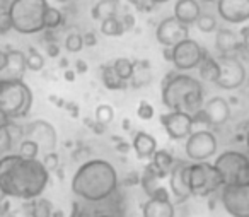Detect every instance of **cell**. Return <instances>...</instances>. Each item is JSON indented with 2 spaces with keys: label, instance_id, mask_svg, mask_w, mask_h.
I'll use <instances>...</instances> for the list:
<instances>
[{
  "label": "cell",
  "instance_id": "obj_24",
  "mask_svg": "<svg viewBox=\"0 0 249 217\" xmlns=\"http://www.w3.org/2000/svg\"><path fill=\"white\" fill-rule=\"evenodd\" d=\"M198 70H200L201 79L208 80V82H215L218 77V63L207 50H203V57H201L200 63H198Z\"/></svg>",
  "mask_w": 249,
  "mask_h": 217
},
{
  "label": "cell",
  "instance_id": "obj_35",
  "mask_svg": "<svg viewBox=\"0 0 249 217\" xmlns=\"http://www.w3.org/2000/svg\"><path fill=\"white\" fill-rule=\"evenodd\" d=\"M113 118H114V111L109 104H99V106L96 108V121L99 125L104 127V125L111 123Z\"/></svg>",
  "mask_w": 249,
  "mask_h": 217
},
{
  "label": "cell",
  "instance_id": "obj_21",
  "mask_svg": "<svg viewBox=\"0 0 249 217\" xmlns=\"http://www.w3.org/2000/svg\"><path fill=\"white\" fill-rule=\"evenodd\" d=\"M133 149L139 159H150L157 151V140L147 132H137L133 137Z\"/></svg>",
  "mask_w": 249,
  "mask_h": 217
},
{
  "label": "cell",
  "instance_id": "obj_33",
  "mask_svg": "<svg viewBox=\"0 0 249 217\" xmlns=\"http://www.w3.org/2000/svg\"><path fill=\"white\" fill-rule=\"evenodd\" d=\"M45 67V59L36 48L28 50V57H26V69L33 70V72H39Z\"/></svg>",
  "mask_w": 249,
  "mask_h": 217
},
{
  "label": "cell",
  "instance_id": "obj_46",
  "mask_svg": "<svg viewBox=\"0 0 249 217\" xmlns=\"http://www.w3.org/2000/svg\"><path fill=\"white\" fill-rule=\"evenodd\" d=\"M7 67V52L0 50V72H4Z\"/></svg>",
  "mask_w": 249,
  "mask_h": 217
},
{
  "label": "cell",
  "instance_id": "obj_56",
  "mask_svg": "<svg viewBox=\"0 0 249 217\" xmlns=\"http://www.w3.org/2000/svg\"><path fill=\"white\" fill-rule=\"evenodd\" d=\"M123 128H124V130H128V128H130V121L128 120L123 121Z\"/></svg>",
  "mask_w": 249,
  "mask_h": 217
},
{
  "label": "cell",
  "instance_id": "obj_42",
  "mask_svg": "<svg viewBox=\"0 0 249 217\" xmlns=\"http://www.w3.org/2000/svg\"><path fill=\"white\" fill-rule=\"evenodd\" d=\"M126 2H130V4L139 9V11H150V9L154 7L149 0H126Z\"/></svg>",
  "mask_w": 249,
  "mask_h": 217
},
{
  "label": "cell",
  "instance_id": "obj_54",
  "mask_svg": "<svg viewBox=\"0 0 249 217\" xmlns=\"http://www.w3.org/2000/svg\"><path fill=\"white\" fill-rule=\"evenodd\" d=\"M5 198H7V197H5V193H4V192H2V188H0V203L4 202V200H5Z\"/></svg>",
  "mask_w": 249,
  "mask_h": 217
},
{
  "label": "cell",
  "instance_id": "obj_50",
  "mask_svg": "<svg viewBox=\"0 0 249 217\" xmlns=\"http://www.w3.org/2000/svg\"><path fill=\"white\" fill-rule=\"evenodd\" d=\"M162 55H164V59H166L167 62H171V60H173V50H171V48H164Z\"/></svg>",
  "mask_w": 249,
  "mask_h": 217
},
{
  "label": "cell",
  "instance_id": "obj_17",
  "mask_svg": "<svg viewBox=\"0 0 249 217\" xmlns=\"http://www.w3.org/2000/svg\"><path fill=\"white\" fill-rule=\"evenodd\" d=\"M217 11L225 22L242 24L249 19V0H217Z\"/></svg>",
  "mask_w": 249,
  "mask_h": 217
},
{
  "label": "cell",
  "instance_id": "obj_27",
  "mask_svg": "<svg viewBox=\"0 0 249 217\" xmlns=\"http://www.w3.org/2000/svg\"><path fill=\"white\" fill-rule=\"evenodd\" d=\"M132 86L142 87L150 82V67L149 63L143 62H133V74H132Z\"/></svg>",
  "mask_w": 249,
  "mask_h": 217
},
{
  "label": "cell",
  "instance_id": "obj_6",
  "mask_svg": "<svg viewBox=\"0 0 249 217\" xmlns=\"http://www.w3.org/2000/svg\"><path fill=\"white\" fill-rule=\"evenodd\" d=\"M213 168L218 171L224 185H249V159L244 152H222L215 159Z\"/></svg>",
  "mask_w": 249,
  "mask_h": 217
},
{
  "label": "cell",
  "instance_id": "obj_20",
  "mask_svg": "<svg viewBox=\"0 0 249 217\" xmlns=\"http://www.w3.org/2000/svg\"><path fill=\"white\" fill-rule=\"evenodd\" d=\"M143 217H174V203L171 200L149 198L142 205Z\"/></svg>",
  "mask_w": 249,
  "mask_h": 217
},
{
  "label": "cell",
  "instance_id": "obj_15",
  "mask_svg": "<svg viewBox=\"0 0 249 217\" xmlns=\"http://www.w3.org/2000/svg\"><path fill=\"white\" fill-rule=\"evenodd\" d=\"M160 123L166 128L167 135L173 140H181L188 138V135L193 132V118L191 115L183 113V111H169V113L160 117Z\"/></svg>",
  "mask_w": 249,
  "mask_h": 217
},
{
  "label": "cell",
  "instance_id": "obj_29",
  "mask_svg": "<svg viewBox=\"0 0 249 217\" xmlns=\"http://www.w3.org/2000/svg\"><path fill=\"white\" fill-rule=\"evenodd\" d=\"M111 67H113L114 74H116L123 82H130L132 74H133V62L132 60L130 59H116L113 63H111Z\"/></svg>",
  "mask_w": 249,
  "mask_h": 217
},
{
  "label": "cell",
  "instance_id": "obj_13",
  "mask_svg": "<svg viewBox=\"0 0 249 217\" xmlns=\"http://www.w3.org/2000/svg\"><path fill=\"white\" fill-rule=\"evenodd\" d=\"M231 117V108H229L227 99L220 96H215L212 99H208L207 103H203L201 110L198 113H195L193 117V123L196 121H203L207 125H213V127H220Z\"/></svg>",
  "mask_w": 249,
  "mask_h": 217
},
{
  "label": "cell",
  "instance_id": "obj_48",
  "mask_svg": "<svg viewBox=\"0 0 249 217\" xmlns=\"http://www.w3.org/2000/svg\"><path fill=\"white\" fill-rule=\"evenodd\" d=\"M77 72H80V74H84V72H87V63L84 62V60H77Z\"/></svg>",
  "mask_w": 249,
  "mask_h": 217
},
{
  "label": "cell",
  "instance_id": "obj_9",
  "mask_svg": "<svg viewBox=\"0 0 249 217\" xmlns=\"http://www.w3.org/2000/svg\"><path fill=\"white\" fill-rule=\"evenodd\" d=\"M22 135L26 140L35 142L43 154L55 152L56 144H58V135H56L55 127L46 120H35L28 123L22 128Z\"/></svg>",
  "mask_w": 249,
  "mask_h": 217
},
{
  "label": "cell",
  "instance_id": "obj_37",
  "mask_svg": "<svg viewBox=\"0 0 249 217\" xmlns=\"http://www.w3.org/2000/svg\"><path fill=\"white\" fill-rule=\"evenodd\" d=\"M65 46H67V50H69V52H72V53L80 52V50L84 48L82 35H79V33H70V35L67 36Z\"/></svg>",
  "mask_w": 249,
  "mask_h": 217
},
{
  "label": "cell",
  "instance_id": "obj_40",
  "mask_svg": "<svg viewBox=\"0 0 249 217\" xmlns=\"http://www.w3.org/2000/svg\"><path fill=\"white\" fill-rule=\"evenodd\" d=\"M92 216H94L92 210L87 209L84 203H80V202L73 203V210H72V214H70V217H92Z\"/></svg>",
  "mask_w": 249,
  "mask_h": 217
},
{
  "label": "cell",
  "instance_id": "obj_3",
  "mask_svg": "<svg viewBox=\"0 0 249 217\" xmlns=\"http://www.w3.org/2000/svg\"><path fill=\"white\" fill-rule=\"evenodd\" d=\"M162 103L171 111H183L193 117L203 106V87L188 74L169 72L162 80Z\"/></svg>",
  "mask_w": 249,
  "mask_h": 217
},
{
  "label": "cell",
  "instance_id": "obj_16",
  "mask_svg": "<svg viewBox=\"0 0 249 217\" xmlns=\"http://www.w3.org/2000/svg\"><path fill=\"white\" fill-rule=\"evenodd\" d=\"M156 38L164 48H173L174 45L188 38V26L181 24L178 19L166 18L156 29Z\"/></svg>",
  "mask_w": 249,
  "mask_h": 217
},
{
  "label": "cell",
  "instance_id": "obj_14",
  "mask_svg": "<svg viewBox=\"0 0 249 217\" xmlns=\"http://www.w3.org/2000/svg\"><path fill=\"white\" fill-rule=\"evenodd\" d=\"M190 168L191 162H184V161H178L173 164L169 171V188L173 197L176 198V203H183L186 202L191 197V190H190Z\"/></svg>",
  "mask_w": 249,
  "mask_h": 217
},
{
  "label": "cell",
  "instance_id": "obj_5",
  "mask_svg": "<svg viewBox=\"0 0 249 217\" xmlns=\"http://www.w3.org/2000/svg\"><path fill=\"white\" fill-rule=\"evenodd\" d=\"M48 7V0H12L7 9L12 29L21 35H35L43 31V18Z\"/></svg>",
  "mask_w": 249,
  "mask_h": 217
},
{
  "label": "cell",
  "instance_id": "obj_19",
  "mask_svg": "<svg viewBox=\"0 0 249 217\" xmlns=\"http://www.w3.org/2000/svg\"><path fill=\"white\" fill-rule=\"evenodd\" d=\"M201 14V9L200 4H198L196 0H178L176 5H174V19L181 22L184 26H190L195 24L196 19L200 18Z\"/></svg>",
  "mask_w": 249,
  "mask_h": 217
},
{
  "label": "cell",
  "instance_id": "obj_18",
  "mask_svg": "<svg viewBox=\"0 0 249 217\" xmlns=\"http://www.w3.org/2000/svg\"><path fill=\"white\" fill-rule=\"evenodd\" d=\"M215 45H217V50L220 53V57H237L248 55V45L242 43L239 39V36L235 35L231 29H220L217 33V39H215Z\"/></svg>",
  "mask_w": 249,
  "mask_h": 217
},
{
  "label": "cell",
  "instance_id": "obj_58",
  "mask_svg": "<svg viewBox=\"0 0 249 217\" xmlns=\"http://www.w3.org/2000/svg\"><path fill=\"white\" fill-rule=\"evenodd\" d=\"M205 2H217V0H205Z\"/></svg>",
  "mask_w": 249,
  "mask_h": 217
},
{
  "label": "cell",
  "instance_id": "obj_31",
  "mask_svg": "<svg viewBox=\"0 0 249 217\" xmlns=\"http://www.w3.org/2000/svg\"><path fill=\"white\" fill-rule=\"evenodd\" d=\"M63 24V14L62 11H58V9L55 7H48L45 12V18H43V26H45V29H56L60 28V26Z\"/></svg>",
  "mask_w": 249,
  "mask_h": 217
},
{
  "label": "cell",
  "instance_id": "obj_2",
  "mask_svg": "<svg viewBox=\"0 0 249 217\" xmlns=\"http://www.w3.org/2000/svg\"><path fill=\"white\" fill-rule=\"evenodd\" d=\"M118 188V175L111 162L104 159L86 161L72 178V192L80 200L99 203L111 198Z\"/></svg>",
  "mask_w": 249,
  "mask_h": 217
},
{
  "label": "cell",
  "instance_id": "obj_45",
  "mask_svg": "<svg viewBox=\"0 0 249 217\" xmlns=\"http://www.w3.org/2000/svg\"><path fill=\"white\" fill-rule=\"evenodd\" d=\"M46 52H48L50 57H58V53H60L58 43H50V45L46 46Z\"/></svg>",
  "mask_w": 249,
  "mask_h": 217
},
{
  "label": "cell",
  "instance_id": "obj_53",
  "mask_svg": "<svg viewBox=\"0 0 249 217\" xmlns=\"http://www.w3.org/2000/svg\"><path fill=\"white\" fill-rule=\"evenodd\" d=\"M152 5H157V4H164V2H169V0H149Z\"/></svg>",
  "mask_w": 249,
  "mask_h": 217
},
{
  "label": "cell",
  "instance_id": "obj_32",
  "mask_svg": "<svg viewBox=\"0 0 249 217\" xmlns=\"http://www.w3.org/2000/svg\"><path fill=\"white\" fill-rule=\"evenodd\" d=\"M101 33L106 36H121L124 31L120 19L116 16H113V18H107L104 21H101Z\"/></svg>",
  "mask_w": 249,
  "mask_h": 217
},
{
  "label": "cell",
  "instance_id": "obj_23",
  "mask_svg": "<svg viewBox=\"0 0 249 217\" xmlns=\"http://www.w3.org/2000/svg\"><path fill=\"white\" fill-rule=\"evenodd\" d=\"M174 162L176 161H174V158H173L171 152L156 151L152 156V162H150V164H152V168L156 169L157 176L162 179V178H167V175H169V171H171V168H173Z\"/></svg>",
  "mask_w": 249,
  "mask_h": 217
},
{
  "label": "cell",
  "instance_id": "obj_43",
  "mask_svg": "<svg viewBox=\"0 0 249 217\" xmlns=\"http://www.w3.org/2000/svg\"><path fill=\"white\" fill-rule=\"evenodd\" d=\"M121 26H123V31H130V29L133 28V24H135V19H133L132 14H124L123 18L120 19Z\"/></svg>",
  "mask_w": 249,
  "mask_h": 217
},
{
  "label": "cell",
  "instance_id": "obj_36",
  "mask_svg": "<svg viewBox=\"0 0 249 217\" xmlns=\"http://www.w3.org/2000/svg\"><path fill=\"white\" fill-rule=\"evenodd\" d=\"M195 24L198 26V29H200L201 33H212L217 29V21H215L213 16H210V14H200V18L196 19Z\"/></svg>",
  "mask_w": 249,
  "mask_h": 217
},
{
  "label": "cell",
  "instance_id": "obj_44",
  "mask_svg": "<svg viewBox=\"0 0 249 217\" xmlns=\"http://www.w3.org/2000/svg\"><path fill=\"white\" fill-rule=\"evenodd\" d=\"M82 43L86 46H94V45H96V36H94V33H86V35L82 36Z\"/></svg>",
  "mask_w": 249,
  "mask_h": 217
},
{
  "label": "cell",
  "instance_id": "obj_51",
  "mask_svg": "<svg viewBox=\"0 0 249 217\" xmlns=\"http://www.w3.org/2000/svg\"><path fill=\"white\" fill-rule=\"evenodd\" d=\"M11 4H12V0H0V11H7Z\"/></svg>",
  "mask_w": 249,
  "mask_h": 217
},
{
  "label": "cell",
  "instance_id": "obj_30",
  "mask_svg": "<svg viewBox=\"0 0 249 217\" xmlns=\"http://www.w3.org/2000/svg\"><path fill=\"white\" fill-rule=\"evenodd\" d=\"M12 149H14V144H12L11 134H9L7 120L0 118V159L4 158V156H7Z\"/></svg>",
  "mask_w": 249,
  "mask_h": 217
},
{
  "label": "cell",
  "instance_id": "obj_10",
  "mask_svg": "<svg viewBox=\"0 0 249 217\" xmlns=\"http://www.w3.org/2000/svg\"><path fill=\"white\" fill-rule=\"evenodd\" d=\"M217 152V138L210 130H196L188 135L186 156L195 162H203Z\"/></svg>",
  "mask_w": 249,
  "mask_h": 217
},
{
  "label": "cell",
  "instance_id": "obj_55",
  "mask_svg": "<svg viewBox=\"0 0 249 217\" xmlns=\"http://www.w3.org/2000/svg\"><path fill=\"white\" fill-rule=\"evenodd\" d=\"M92 217H113L111 214H94Z\"/></svg>",
  "mask_w": 249,
  "mask_h": 217
},
{
  "label": "cell",
  "instance_id": "obj_25",
  "mask_svg": "<svg viewBox=\"0 0 249 217\" xmlns=\"http://www.w3.org/2000/svg\"><path fill=\"white\" fill-rule=\"evenodd\" d=\"M26 209H28L29 217H52L53 210H55L52 202L46 198H41V197H38L35 200H28Z\"/></svg>",
  "mask_w": 249,
  "mask_h": 217
},
{
  "label": "cell",
  "instance_id": "obj_49",
  "mask_svg": "<svg viewBox=\"0 0 249 217\" xmlns=\"http://www.w3.org/2000/svg\"><path fill=\"white\" fill-rule=\"evenodd\" d=\"M114 140H118V149H120V151H121V152H128L130 145H128V144H126V142L120 140V138H114Z\"/></svg>",
  "mask_w": 249,
  "mask_h": 217
},
{
  "label": "cell",
  "instance_id": "obj_47",
  "mask_svg": "<svg viewBox=\"0 0 249 217\" xmlns=\"http://www.w3.org/2000/svg\"><path fill=\"white\" fill-rule=\"evenodd\" d=\"M140 181V178H139V175H130L128 178H124V185H137V183Z\"/></svg>",
  "mask_w": 249,
  "mask_h": 217
},
{
  "label": "cell",
  "instance_id": "obj_39",
  "mask_svg": "<svg viewBox=\"0 0 249 217\" xmlns=\"http://www.w3.org/2000/svg\"><path fill=\"white\" fill-rule=\"evenodd\" d=\"M137 115H139L142 120H150L154 117V106L149 101H140L139 108H137Z\"/></svg>",
  "mask_w": 249,
  "mask_h": 217
},
{
  "label": "cell",
  "instance_id": "obj_28",
  "mask_svg": "<svg viewBox=\"0 0 249 217\" xmlns=\"http://www.w3.org/2000/svg\"><path fill=\"white\" fill-rule=\"evenodd\" d=\"M101 79H103L104 86L111 91H120L128 86V82H123V80L114 74V70L111 65H103V69H101Z\"/></svg>",
  "mask_w": 249,
  "mask_h": 217
},
{
  "label": "cell",
  "instance_id": "obj_22",
  "mask_svg": "<svg viewBox=\"0 0 249 217\" xmlns=\"http://www.w3.org/2000/svg\"><path fill=\"white\" fill-rule=\"evenodd\" d=\"M26 70V57L19 50H7V67L5 72L9 74L7 79H22Z\"/></svg>",
  "mask_w": 249,
  "mask_h": 217
},
{
  "label": "cell",
  "instance_id": "obj_7",
  "mask_svg": "<svg viewBox=\"0 0 249 217\" xmlns=\"http://www.w3.org/2000/svg\"><path fill=\"white\" fill-rule=\"evenodd\" d=\"M224 186L218 171L213 164L203 162H191L190 168V190L191 197H208Z\"/></svg>",
  "mask_w": 249,
  "mask_h": 217
},
{
  "label": "cell",
  "instance_id": "obj_4",
  "mask_svg": "<svg viewBox=\"0 0 249 217\" xmlns=\"http://www.w3.org/2000/svg\"><path fill=\"white\" fill-rule=\"evenodd\" d=\"M33 93L22 79H0V118L18 120L29 113Z\"/></svg>",
  "mask_w": 249,
  "mask_h": 217
},
{
  "label": "cell",
  "instance_id": "obj_38",
  "mask_svg": "<svg viewBox=\"0 0 249 217\" xmlns=\"http://www.w3.org/2000/svg\"><path fill=\"white\" fill-rule=\"evenodd\" d=\"M58 154H55V152H48V154H45V158H43L41 164L45 166L46 171H55V169H58Z\"/></svg>",
  "mask_w": 249,
  "mask_h": 217
},
{
  "label": "cell",
  "instance_id": "obj_1",
  "mask_svg": "<svg viewBox=\"0 0 249 217\" xmlns=\"http://www.w3.org/2000/svg\"><path fill=\"white\" fill-rule=\"evenodd\" d=\"M50 181V173L38 159L7 154L0 159V188L5 197L35 200L41 197Z\"/></svg>",
  "mask_w": 249,
  "mask_h": 217
},
{
  "label": "cell",
  "instance_id": "obj_34",
  "mask_svg": "<svg viewBox=\"0 0 249 217\" xmlns=\"http://www.w3.org/2000/svg\"><path fill=\"white\" fill-rule=\"evenodd\" d=\"M21 158L24 159H38V154H39V149L38 145L35 144V142L31 140H22L21 144H19V152H18Z\"/></svg>",
  "mask_w": 249,
  "mask_h": 217
},
{
  "label": "cell",
  "instance_id": "obj_11",
  "mask_svg": "<svg viewBox=\"0 0 249 217\" xmlns=\"http://www.w3.org/2000/svg\"><path fill=\"white\" fill-rule=\"evenodd\" d=\"M222 205L232 217H249V185H224Z\"/></svg>",
  "mask_w": 249,
  "mask_h": 217
},
{
  "label": "cell",
  "instance_id": "obj_8",
  "mask_svg": "<svg viewBox=\"0 0 249 217\" xmlns=\"http://www.w3.org/2000/svg\"><path fill=\"white\" fill-rule=\"evenodd\" d=\"M218 77L215 80L220 89H237L246 80V67L237 57H218Z\"/></svg>",
  "mask_w": 249,
  "mask_h": 217
},
{
  "label": "cell",
  "instance_id": "obj_57",
  "mask_svg": "<svg viewBox=\"0 0 249 217\" xmlns=\"http://www.w3.org/2000/svg\"><path fill=\"white\" fill-rule=\"evenodd\" d=\"M5 217H18V216H12V214H7V216H5Z\"/></svg>",
  "mask_w": 249,
  "mask_h": 217
},
{
  "label": "cell",
  "instance_id": "obj_52",
  "mask_svg": "<svg viewBox=\"0 0 249 217\" xmlns=\"http://www.w3.org/2000/svg\"><path fill=\"white\" fill-rule=\"evenodd\" d=\"M65 79L67 80H73V79H75V72H73V70H67V72H65Z\"/></svg>",
  "mask_w": 249,
  "mask_h": 217
},
{
  "label": "cell",
  "instance_id": "obj_12",
  "mask_svg": "<svg viewBox=\"0 0 249 217\" xmlns=\"http://www.w3.org/2000/svg\"><path fill=\"white\" fill-rule=\"evenodd\" d=\"M171 50H173V60L171 62L174 63V67L179 72L196 69L201 57H203V48L191 38H186L184 41L178 43Z\"/></svg>",
  "mask_w": 249,
  "mask_h": 217
},
{
  "label": "cell",
  "instance_id": "obj_41",
  "mask_svg": "<svg viewBox=\"0 0 249 217\" xmlns=\"http://www.w3.org/2000/svg\"><path fill=\"white\" fill-rule=\"evenodd\" d=\"M12 29L11 24V18H9L7 11H0V35H5L7 31Z\"/></svg>",
  "mask_w": 249,
  "mask_h": 217
},
{
  "label": "cell",
  "instance_id": "obj_26",
  "mask_svg": "<svg viewBox=\"0 0 249 217\" xmlns=\"http://www.w3.org/2000/svg\"><path fill=\"white\" fill-rule=\"evenodd\" d=\"M116 11H118V0H99L92 7V18L96 21H104V19L116 16Z\"/></svg>",
  "mask_w": 249,
  "mask_h": 217
}]
</instances>
